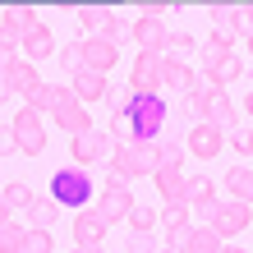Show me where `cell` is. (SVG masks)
<instances>
[{
    "instance_id": "6da1fadb",
    "label": "cell",
    "mask_w": 253,
    "mask_h": 253,
    "mask_svg": "<svg viewBox=\"0 0 253 253\" xmlns=\"http://www.w3.org/2000/svg\"><path fill=\"white\" fill-rule=\"evenodd\" d=\"M106 166L120 175L125 184L138 180V175H152V170H157V143H120V147L111 152Z\"/></svg>"
},
{
    "instance_id": "7a4b0ae2",
    "label": "cell",
    "mask_w": 253,
    "mask_h": 253,
    "mask_svg": "<svg viewBox=\"0 0 253 253\" xmlns=\"http://www.w3.org/2000/svg\"><path fill=\"white\" fill-rule=\"evenodd\" d=\"M51 203L55 207H74L79 212L83 203H92V180H87L83 166H65L51 175Z\"/></svg>"
},
{
    "instance_id": "3957f363",
    "label": "cell",
    "mask_w": 253,
    "mask_h": 253,
    "mask_svg": "<svg viewBox=\"0 0 253 253\" xmlns=\"http://www.w3.org/2000/svg\"><path fill=\"white\" fill-rule=\"evenodd\" d=\"M129 115H133V143H157L170 111H166V101H161V97H133Z\"/></svg>"
},
{
    "instance_id": "277c9868",
    "label": "cell",
    "mask_w": 253,
    "mask_h": 253,
    "mask_svg": "<svg viewBox=\"0 0 253 253\" xmlns=\"http://www.w3.org/2000/svg\"><path fill=\"white\" fill-rule=\"evenodd\" d=\"M14 147L19 152H28V157H42L46 152V125H42V115L33 111V106H23L19 115H14Z\"/></svg>"
},
{
    "instance_id": "5b68a950",
    "label": "cell",
    "mask_w": 253,
    "mask_h": 253,
    "mask_svg": "<svg viewBox=\"0 0 253 253\" xmlns=\"http://www.w3.org/2000/svg\"><path fill=\"white\" fill-rule=\"evenodd\" d=\"M129 92L133 97H161V55H152V51H138V55H133Z\"/></svg>"
},
{
    "instance_id": "8992f818",
    "label": "cell",
    "mask_w": 253,
    "mask_h": 253,
    "mask_svg": "<svg viewBox=\"0 0 253 253\" xmlns=\"http://www.w3.org/2000/svg\"><path fill=\"white\" fill-rule=\"evenodd\" d=\"M249 216H253V212H249V203L221 198V203H216V212H212V221H207V230L226 240V235H240V230L249 226Z\"/></svg>"
},
{
    "instance_id": "52a82bcc",
    "label": "cell",
    "mask_w": 253,
    "mask_h": 253,
    "mask_svg": "<svg viewBox=\"0 0 253 253\" xmlns=\"http://www.w3.org/2000/svg\"><path fill=\"white\" fill-rule=\"evenodd\" d=\"M92 212L106 221V226H115V221H125V216L133 212V193H129L125 184H101V198H97Z\"/></svg>"
},
{
    "instance_id": "ba28073f",
    "label": "cell",
    "mask_w": 253,
    "mask_h": 253,
    "mask_svg": "<svg viewBox=\"0 0 253 253\" xmlns=\"http://www.w3.org/2000/svg\"><path fill=\"white\" fill-rule=\"evenodd\" d=\"M111 133H101V129H87L74 138V157L69 161H79V166H92V161H111Z\"/></svg>"
},
{
    "instance_id": "9c48e42d",
    "label": "cell",
    "mask_w": 253,
    "mask_h": 253,
    "mask_svg": "<svg viewBox=\"0 0 253 253\" xmlns=\"http://www.w3.org/2000/svg\"><path fill=\"white\" fill-rule=\"evenodd\" d=\"M221 143H226V133H221L216 125H193L189 133H184V147L198 161H212V157H221Z\"/></svg>"
},
{
    "instance_id": "30bf717a",
    "label": "cell",
    "mask_w": 253,
    "mask_h": 253,
    "mask_svg": "<svg viewBox=\"0 0 253 253\" xmlns=\"http://www.w3.org/2000/svg\"><path fill=\"white\" fill-rule=\"evenodd\" d=\"M74 101V87H65V83H42V87H33V97L23 101V106H33L37 115L42 111H51V115H60L65 106Z\"/></svg>"
},
{
    "instance_id": "8fae6325",
    "label": "cell",
    "mask_w": 253,
    "mask_h": 253,
    "mask_svg": "<svg viewBox=\"0 0 253 253\" xmlns=\"http://www.w3.org/2000/svg\"><path fill=\"white\" fill-rule=\"evenodd\" d=\"M120 60V46H111L106 37H83V65L92 74H111Z\"/></svg>"
},
{
    "instance_id": "7c38bea8",
    "label": "cell",
    "mask_w": 253,
    "mask_h": 253,
    "mask_svg": "<svg viewBox=\"0 0 253 253\" xmlns=\"http://www.w3.org/2000/svg\"><path fill=\"white\" fill-rule=\"evenodd\" d=\"M129 37L138 42V51L161 55V46H166V23H161V19H133L129 23Z\"/></svg>"
},
{
    "instance_id": "4fadbf2b",
    "label": "cell",
    "mask_w": 253,
    "mask_h": 253,
    "mask_svg": "<svg viewBox=\"0 0 253 253\" xmlns=\"http://www.w3.org/2000/svg\"><path fill=\"white\" fill-rule=\"evenodd\" d=\"M5 83H9V92H19V97L28 101V97H33V87H42L37 65H33V60H23V55H14V65L5 69Z\"/></svg>"
},
{
    "instance_id": "5bb4252c",
    "label": "cell",
    "mask_w": 253,
    "mask_h": 253,
    "mask_svg": "<svg viewBox=\"0 0 253 253\" xmlns=\"http://www.w3.org/2000/svg\"><path fill=\"white\" fill-rule=\"evenodd\" d=\"M19 51H23V60H46V55L55 51V37H51V28L46 23H37V28H28V33L19 37Z\"/></svg>"
},
{
    "instance_id": "9a60e30c",
    "label": "cell",
    "mask_w": 253,
    "mask_h": 253,
    "mask_svg": "<svg viewBox=\"0 0 253 253\" xmlns=\"http://www.w3.org/2000/svg\"><path fill=\"white\" fill-rule=\"evenodd\" d=\"M240 69H244V65H240V55L230 51V55H221V60H207V65H203V83H207V87H221V92H226V83H235V79H240Z\"/></svg>"
},
{
    "instance_id": "2e32d148",
    "label": "cell",
    "mask_w": 253,
    "mask_h": 253,
    "mask_svg": "<svg viewBox=\"0 0 253 253\" xmlns=\"http://www.w3.org/2000/svg\"><path fill=\"white\" fill-rule=\"evenodd\" d=\"M198 125H216L221 133L235 125V106H230V97L221 92V87H212V92H207V106H203V120H198Z\"/></svg>"
},
{
    "instance_id": "e0dca14e",
    "label": "cell",
    "mask_w": 253,
    "mask_h": 253,
    "mask_svg": "<svg viewBox=\"0 0 253 253\" xmlns=\"http://www.w3.org/2000/svg\"><path fill=\"white\" fill-rule=\"evenodd\" d=\"M152 180H157V189H161V198H166V207H184V180H189L184 170L157 166V170H152Z\"/></svg>"
},
{
    "instance_id": "ac0fdd59",
    "label": "cell",
    "mask_w": 253,
    "mask_h": 253,
    "mask_svg": "<svg viewBox=\"0 0 253 253\" xmlns=\"http://www.w3.org/2000/svg\"><path fill=\"white\" fill-rule=\"evenodd\" d=\"M106 221H101L97 212H74V244H101L106 240Z\"/></svg>"
},
{
    "instance_id": "d6986e66",
    "label": "cell",
    "mask_w": 253,
    "mask_h": 253,
    "mask_svg": "<svg viewBox=\"0 0 253 253\" xmlns=\"http://www.w3.org/2000/svg\"><path fill=\"white\" fill-rule=\"evenodd\" d=\"M207 19L216 23L221 37L235 42V33H240V5H230V0H212V5H207Z\"/></svg>"
},
{
    "instance_id": "ffe728a7",
    "label": "cell",
    "mask_w": 253,
    "mask_h": 253,
    "mask_svg": "<svg viewBox=\"0 0 253 253\" xmlns=\"http://www.w3.org/2000/svg\"><path fill=\"white\" fill-rule=\"evenodd\" d=\"M28 28H37V9H28V5H9V9H5V19H0V33L19 42Z\"/></svg>"
},
{
    "instance_id": "44dd1931",
    "label": "cell",
    "mask_w": 253,
    "mask_h": 253,
    "mask_svg": "<svg viewBox=\"0 0 253 253\" xmlns=\"http://www.w3.org/2000/svg\"><path fill=\"white\" fill-rule=\"evenodd\" d=\"M101 97H106V74L83 69L79 79H74V101H79V106H87V101H101Z\"/></svg>"
},
{
    "instance_id": "7402d4cb",
    "label": "cell",
    "mask_w": 253,
    "mask_h": 253,
    "mask_svg": "<svg viewBox=\"0 0 253 253\" xmlns=\"http://www.w3.org/2000/svg\"><path fill=\"white\" fill-rule=\"evenodd\" d=\"M221 235H212L207 226H189V235L180 240V253H221Z\"/></svg>"
},
{
    "instance_id": "603a6c76",
    "label": "cell",
    "mask_w": 253,
    "mask_h": 253,
    "mask_svg": "<svg viewBox=\"0 0 253 253\" xmlns=\"http://www.w3.org/2000/svg\"><path fill=\"white\" fill-rule=\"evenodd\" d=\"M161 87H175V92H193L198 87V74H193L189 65H170V60H161Z\"/></svg>"
},
{
    "instance_id": "cb8c5ba5",
    "label": "cell",
    "mask_w": 253,
    "mask_h": 253,
    "mask_svg": "<svg viewBox=\"0 0 253 253\" xmlns=\"http://www.w3.org/2000/svg\"><path fill=\"white\" fill-rule=\"evenodd\" d=\"M157 221H161V230H166V249H180V240L189 235V212L184 207H166Z\"/></svg>"
},
{
    "instance_id": "d4e9b609",
    "label": "cell",
    "mask_w": 253,
    "mask_h": 253,
    "mask_svg": "<svg viewBox=\"0 0 253 253\" xmlns=\"http://www.w3.org/2000/svg\"><path fill=\"white\" fill-rule=\"evenodd\" d=\"M189 55H198V42H193L189 33H166L161 60H170V65H189Z\"/></svg>"
},
{
    "instance_id": "484cf974",
    "label": "cell",
    "mask_w": 253,
    "mask_h": 253,
    "mask_svg": "<svg viewBox=\"0 0 253 253\" xmlns=\"http://www.w3.org/2000/svg\"><path fill=\"white\" fill-rule=\"evenodd\" d=\"M226 189L235 203H253V170L249 166H230L226 170Z\"/></svg>"
},
{
    "instance_id": "4316f807",
    "label": "cell",
    "mask_w": 253,
    "mask_h": 253,
    "mask_svg": "<svg viewBox=\"0 0 253 253\" xmlns=\"http://www.w3.org/2000/svg\"><path fill=\"white\" fill-rule=\"evenodd\" d=\"M55 125H60V129L69 133V138H79V133H87V129H92V120H87V111L79 106V101H69V106H65L60 115H55Z\"/></svg>"
},
{
    "instance_id": "83f0119b",
    "label": "cell",
    "mask_w": 253,
    "mask_h": 253,
    "mask_svg": "<svg viewBox=\"0 0 253 253\" xmlns=\"http://www.w3.org/2000/svg\"><path fill=\"white\" fill-rule=\"evenodd\" d=\"M55 216H60V207L51 198H33V207H28V230H51Z\"/></svg>"
},
{
    "instance_id": "f1b7e54d",
    "label": "cell",
    "mask_w": 253,
    "mask_h": 253,
    "mask_svg": "<svg viewBox=\"0 0 253 253\" xmlns=\"http://www.w3.org/2000/svg\"><path fill=\"white\" fill-rule=\"evenodd\" d=\"M184 152H189V147H184L180 138H157V166L184 170Z\"/></svg>"
},
{
    "instance_id": "f546056e",
    "label": "cell",
    "mask_w": 253,
    "mask_h": 253,
    "mask_svg": "<svg viewBox=\"0 0 253 253\" xmlns=\"http://www.w3.org/2000/svg\"><path fill=\"white\" fill-rule=\"evenodd\" d=\"M0 198L9 203V212H28V207H33V198H37V193L28 189L23 180H14V184H5V189H0Z\"/></svg>"
},
{
    "instance_id": "4dcf8cb0",
    "label": "cell",
    "mask_w": 253,
    "mask_h": 253,
    "mask_svg": "<svg viewBox=\"0 0 253 253\" xmlns=\"http://www.w3.org/2000/svg\"><path fill=\"white\" fill-rule=\"evenodd\" d=\"M216 198V184L207 175H189L184 180V203H212Z\"/></svg>"
},
{
    "instance_id": "1f68e13d",
    "label": "cell",
    "mask_w": 253,
    "mask_h": 253,
    "mask_svg": "<svg viewBox=\"0 0 253 253\" xmlns=\"http://www.w3.org/2000/svg\"><path fill=\"white\" fill-rule=\"evenodd\" d=\"M79 23H83L92 37H101V28L111 23V9H106V5H83V9H79Z\"/></svg>"
},
{
    "instance_id": "d6a6232c",
    "label": "cell",
    "mask_w": 253,
    "mask_h": 253,
    "mask_svg": "<svg viewBox=\"0 0 253 253\" xmlns=\"http://www.w3.org/2000/svg\"><path fill=\"white\" fill-rule=\"evenodd\" d=\"M230 51H235V46H230V37H221V33H212V37H207L203 46H198L203 65H207V60H221V55H230Z\"/></svg>"
},
{
    "instance_id": "836d02e7",
    "label": "cell",
    "mask_w": 253,
    "mask_h": 253,
    "mask_svg": "<svg viewBox=\"0 0 253 253\" xmlns=\"http://www.w3.org/2000/svg\"><path fill=\"white\" fill-rule=\"evenodd\" d=\"M60 65H65V74H69V79H79V74L87 69V65H83V42H69V46L60 51Z\"/></svg>"
},
{
    "instance_id": "e575fe53",
    "label": "cell",
    "mask_w": 253,
    "mask_h": 253,
    "mask_svg": "<svg viewBox=\"0 0 253 253\" xmlns=\"http://www.w3.org/2000/svg\"><path fill=\"white\" fill-rule=\"evenodd\" d=\"M101 101L111 106V115H125V111L133 106V92H129V83H125V87H106V97H101Z\"/></svg>"
},
{
    "instance_id": "d590c367",
    "label": "cell",
    "mask_w": 253,
    "mask_h": 253,
    "mask_svg": "<svg viewBox=\"0 0 253 253\" xmlns=\"http://www.w3.org/2000/svg\"><path fill=\"white\" fill-rule=\"evenodd\" d=\"M23 226H14V221H9V226H0V253H19L23 249Z\"/></svg>"
},
{
    "instance_id": "8d00e7d4",
    "label": "cell",
    "mask_w": 253,
    "mask_h": 253,
    "mask_svg": "<svg viewBox=\"0 0 253 253\" xmlns=\"http://www.w3.org/2000/svg\"><path fill=\"white\" fill-rule=\"evenodd\" d=\"M125 221H129L133 230H157V212H152V207H143V203H133V212Z\"/></svg>"
},
{
    "instance_id": "74e56055",
    "label": "cell",
    "mask_w": 253,
    "mask_h": 253,
    "mask_svg": "<svg viewBox=\"0 0 253 253\" xmlns=\"http://www.w3.org/2000/svg\"><path fill=\"white\" fill-rule=\"evenodd\" d=\"M101 37H106V42H111V46H120V42H129V23L120 19V14H111V23H106V28H101Z\"/></svg>"
},
{
    "instance_id": "f35d334b",
    "label": "cell",
    "mask_w": 253,
    "mask_h": 253,
    "mask_svg": "<svg viewBox=\"0 0 253 253\" xmlns=\"http://www.w3.org/2000/svg\"><path fill=\"white\" fill-rule=\"evenodd\" d=\"M19 253H51V235H46V230H28Z\"/></svg>"
},
{
    "instance_id": "ab89813d",
    "label": "cell",
    "mask_w": 253,
    "mask_h": 253,
    "mask_svg": "<svg viewBox=\"0 0 253 253\" xmlns=\"http://www.w3.org/2000/svg\"><path fill=\"white\" fill-rule=\"evenodd\" d=\"M111 138H120V143H133V115H111Z\"/></svg>"
},
{
    "instance_id": "60d3db41",
    "label": "cell",
    "mask_w": 253,
    "mask_h": 253,
    "mask_svg": "<svg viewBox=\"0 0 253 253\" xmlns=\"http://www.w3.org/2000/svg\"><path fill=\"white\" fill-rule=\"evenodd\" d=\"M129 253H157V235L152 230H133L129 235Z\"/></svg>"
},
{
    "instance_id": "b9f144b4",
    "label": "cell",
    "mask_w": 253,
    "mask_h": 253,
    "mask_svg": "<svg viewBox=\"0 0 253 253\" xmlns=\"http://www.w3.org/2000/svg\"><path fill=\"white\" fill-rule=\"evenodd\" d=\"M230 147H235V152H244V157H253V129H235L230 133Z\"/></svg>"
},
{
    "instance_id": "7bdbcfd3",
    "label": "cell",
    "mask_w": 253,
    "mask_h": 253,
    "mask_svg": "<svg viewBox=\"0 0 253 253\" xmlns=\"http://www.w3.org/2000/svg\"><path fill=\"white\" fill-rule=\"evenodd\" d=\"M14 51H19V42H14V37H5V33H0V74H5V69L14 65Z\"/></svg>"
},
{
    "instance_id": "ee69618b",
    "label": "cell",
    "mask_w": 253,
    "mask_h": 253,
    "mask_svg": "<svg viewBox=\"0 0 253 253\" xmlns=\"http://www.w3.org/2000/svg\"><path fill=\"white\" fill-rule=\"evenodd\" d=\"M161 14H170L166 0H143V5H138V19H161Z\"/></svg>"
},
{
    "instance_id": "f6af8a7d",
    "label": "cell",
    "mask_w": 253,
    "mask_h": 253,
    "mask_svg": "<svg viewBox=\"0 0 253 253\" xmlns=\"http://www.w3.org/2000/svg\"><path fill=\"white\" fill-rule=\"evenodd\" d=\"M240 33L253 37V0H249V5H240Z\"/></svg>"
},
{
    "instance_id": "bcb514c9",
    "label": "cell",
    "mask_w": 253,
    "mask_h": 253,
    "mask_svg": "<svg viewBox=\"0 0 253 253\" xmlns=\"http://www.w3.org/2000/svg\"><path fill=\"white\" fill-rule=\"evenodd\" d=\"M9 152H19V147H14V129L5 125L0 129V157H9Z\"/></svg>"
},
{
    "instance_id": "7dc6e473",
    "label": "cell",
    "mask_w": 253,
    "mask_h": 253,
    "mask_svg": "<svg viewBox=\"0 0 253 253\" xmlns=\"http://www.w3.org/2000/svg\"><path fill=\"white\" fill-rule=\"evenodd\" d=\"M193 212H198L203 221H212V212H216V198H212V203H193Z\"/></svg>"
},
{
    "instance_id": "c3c4849f",
    "label": "cell",
    "mask_w": 253,
    "mask_h": 253,
    "mask_svg": "<svg viewBox=\"0 0 253 253\" xmlns=\"http://www.w3.org/2000/svg\"><path fill=\"white\" fill-rule=\"evenodd\" d=\"M69 253H101V244H74Z\"/></svg>"
},
{
    "instance_id": "681fc988",
    "label": "cell",
    "mask_w": 253,
    "mask_h": 253,
    "mask_svg": "<svg viewBox=\"0 0 253 253\" xmlns=\"http://www.w3.org/2000/svg\"><path fill=\"white\" fill-rule=\"evenodd\" d=\"M0 226H9V203L0 198Z\"/></svg>"
},
{
    "instance_id": "f907efd6",
    "label": "cell",
    "mask_w": 253,
    "mask_h": 253,
    "mask_svg": "<svg viewBox=\"0 0 253 253\" xmlns=\"http://www.w3.org/2000/svg\"><path fill=\"white\" fill-rule=\"evenodd\" d=\"M221 253H249V249H240V244H221Z\"/></svg>"
},
{
    "instance_id": "816d5d0a",
    "label": "cell",
    "mask_w": 253,
    "mask_h": 253,
    "mask_svg": "<svg viewBox=\"0 0 253 253\" xmlns=\"http://www.w3.org/2000/svg\"><path fill=\"white\" fill-rule=\"evenodd\" d=\"M9 97V83H5V74H0V101H5Z\"/></svg>"
},
{
    "instance_id": "f5cc1de1",
    "label": "cell",
    "mask_w": 253,
    "mask_h": 253,
    "mask_svg": "<svg viewBox=\"0 0 253 253\" xmlns=\"http://www.w3.org/2000/svg\"><path fill=\"white\" fill-rule=\"evenodd\" d=\"M244 111H249V115H253V87H249V101H244Z\"/></svg>"
},
{
    "instance_id": "db71d44e",
    "label": "cell",
    "mask_w": 253,
    "mask_h": 253,
    "mask_svg": "<svg viewBox=\"0 0 253 253\" xmlns=\"http://www.w3.org/2000/svg\"><path fill=\"white\" fill-rule=\"evenodd\" d=\"M157 253H180V249H157Z\"/></svg>"
},
{
    "instance_id": "11a10c76",
    "label": "cell",
    "mask_w": 253,
    "mask_h": 253,
    "mask_svg": "<svg viewBox=\"0 0 253 253\" xmlns=\"http://www.w3.org/2000/svg\"><path fill=\"white\" fill-rule=\"evenodd\" d=\"M249 51H253V37H249Z\"/></svg>"
},
{
    "instance_id": "9f6ffc18",
    "label": "cell",
    "mask_w": 253,
    "mask_h": 253,
    "mask_svg": "<svg viewBox=\"0 0 253 253\" xmlns=\"http://www.w3.org/2000/svg\"><path fill=\"white\" fill-rule=\"evenodd\" d=\"M249 170H253V166H249Z\"/></svg>"
}]
</instances>
